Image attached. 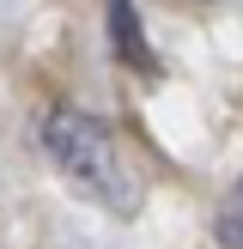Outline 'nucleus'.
Masks as SVG:
<instances>
[{"label": "nucleus", "instance_id": "nucleus-3", "mask_svg": "<svg viewBox=\"0 0 243 249\" xmlns=\"http://www.w3.org/2000/svg\"><path fill=\"white\" fill-rule=\"evenodd\" d=\"M213 237H219V249H243V177L231 182V195L219 201V219H213Z\"/></svg>", "mask_w": 243, "mask_h": 249}, {"label": "nucleus", "instance_id": "nucleus-2", "mask_svg": "<svg viewBox=\"0 0 243 249\" xmlns=\"http://www.w3.org/2000/svg\"><path fill=\"white\" fill-rule=\"evenodd\" d=\"M104 6H109V43H116V55L128 61L134 73H158V55L146 49L140 18H134V0H104Z\"/></svg>", "mask_w": 243, "mask_h": 249}, {"label": "nucleus", "instance_id": "nucleus-1", "mask_svg": "<svg viewBox=\"0 0 243 249\" xmlns=\"http://www.w3.org/2000/svg\"><path fill=\"white\" fill-rule=\"evenodd\" d=\"M43 152L55 158V170L85 195V201H97L104 213H116V219L140 213L146 182L134 177L128 152L116 146V134H109L97 116H85V109H49L43 116Z\"/></svg>", "mask_w": 243, "mask_h": 249}]
</instances>
